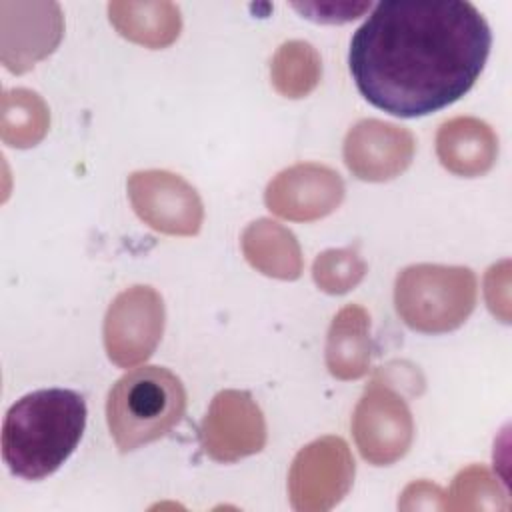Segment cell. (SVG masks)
Wrapping results in <instances>:
<instances>
[{"label": "cell", "mask_w": 512, "mask_h": 512, "mask_svg": "<svg viewBox=\"0 0 512 512\" xmlns=\"http://www.w3.org/2000/svg\"><path fill=\"white\" fill-rule=\"evenodd\" d=\"M342 180L322 166H294L270 182L266 204L292 220H314L332 212L342 200Z\"/></svg>", "instance_id": "9"}, {"label": "cell", "mask_w": 512, "mask_h": 512, "mask_svg": "<svg viewBox=\"0 0 512 512\" xmlns=\"http://www.w3.org/2000/svg\"><path fill=\"white\" fill-rule=\"evenodd\" d=\"M266 428L260 408L246 392H220L204 422L202 442L216 460H236L264 446Z\"/></svg>", "instance_id": "6"}, {"label": "cell", "mask_w": 512, "mask_h": 512, "mask_svg": "<svg viewBox=\"0 0 512 512\" xmlns=\"http://www.w3.org/2000/svg\"><path fill=\"white\" fill-rule=\"evenodd\" d=\"M318 74L320 60L306 42H288L274 56L272 80L276 88L290 98H300L310 92L318 82Z\"/></svg>", "instance_id": "14"}, {"label": "cell", "mask_w": 512, "mask_h": 512, "mask_svg": "<svg viewBox=\"0 0 512 512\" xmlns=\"http://www.w3.org/2000/svg\"><path fill=\"white\" fill-rule=\"evenodd\" d=\"M496 150V136L480 120L456 118L440 128L438 156L456 174L476 176L486 172L494 162Z\"/></svg>", "instance_id": "11"}, {"label": "cell", "mask_w": 512, "mask_h": 512, "mask_svg": "<svg viewBox=\"0 0 512 512\" xmlns=\"http://www.w3.org/2000/svg\"><path fill=\"white\" fill-rule=\"evenodd\" d=\"M86 426V400L68 388L36 390L16 400L2 426V458L14 476L42 480L78 446Z\"/></svg>", "instance_id": "2"}, {"label": "cell", "mask_w": 512, "mask_h": 512, "mask_svg": "<svg viewBox=\"0 0 512 512\" xmlns=\"http://www.w3.org/2000/svg\"><path fill=\"white\" fill-rule=\"evenodd\" d=\"M476 280L468 268L412 266L398 276L396 308L420 332H446L472 312Z\"/></svg>", "instance_id": "4"}, {"label": "cell", "mask_w": 512, "mask_h": 512, "mask_svg": "<svg viewBox=\"0 0 512 512\" xmlns=\"http://www.w3.org/2000/svg\"><path fill=\"white\" fill-rule=\"evenodd\" d=\"M108 14L120 34L152 48L170 44L180 30L178 6L170 2H112Z\"/></svg>", "instance_id": "12"}, {"label": "cell", "mask_w": 512, "mask_h": 512, "mask_svg": "<svg viewBox=\"0 0 512 512\" xmlns=\"http://www.w3.org/2000/svg\"><path fill=\"white\" fill-rule=\"evenodd\" d=\"M488 22L462 0H386L350 40L348 64L376 108L416 118L462 98L490 54Z\"/></svg>", "instance_id": "1"}, {"label": "cell", "mask_w": 512, "mask_h": 512, "mask_svg": "<svg viewBox=\"0 0 512 512\" xmlns=\"http://www.w3.org/2000/svg\"><path fill=\"white\" fill-rule=\"evenodd\" d=\"M162 300L148 286H134L110 306L104 338L110 358L130 366L150 356L162 334Z\"/></svg>", "instance_id": "5"}, {"label": "cell", "mask_w": 512, "mask_h": 512, "mask_svg": "<svg viewBox=\"0 0 512 512\" xmlns=\"http://www.w3.org/2000/svg\"><path fill=\"white\" fill-rule=\"evenodd\" d=\"M354 434L366 460L388 464L400 458L410 444V414L392 392L372 386L356 408Z\"/></svg>", "instance_id": "7"}, {"label": "cell", "mask_w": 512, "mask_h": 512, "mask_svg": "<svg viewBox=\"0 0 512 512\" xmlns=\"http://www.w3.org/2000/svg\"><path fill=\"white\" fill-rule=\"evenodd\" d=\"M244 252L256 268H262L268 254L274 252L284 264L290 266L296 276L300 274V254L294 236L274 222H254L244 234Z\"/></svg>", "instance_id": "15"}, {"label": "cell", "mask_w": 512, "mask_h": 512, "mask_svg": "<svg viewBox=\"0 0 512 512\" xmlns=\"http://www.w3.org/2000/svg\"><path fill=\"white\" fill-rule=\"evenodd\" d=\"M296 10L306 14V18L316 22H346L358 18L368 4H294Z\"/></svg>", "instance_id": "16"}, {"label": "cell", "mask_w": 512, "mask_h": 512, "mask_svg": "<svg viewBox=\"0 0 512 512\" xmlns=\"http://www.w3.org/2000/svg\"><path fill=\"white\" fill-rule=\"evenodd\" d=\"M186 392L176 374L160 366H142L124 374L108 394L106 418L122 452L164 436L180 422Z\"/></svg>", "instance_id": "3"}, {"label": "cell", "mask_w": 512, "mask_h": 512, "mask_svg": "<svg viewBox=\"0 0 512 512\" xmlns=\"http://www.w3.org/2000/svg\"><path fill=\"white\" fill-rule=\"evenodd\" d=\"M368 316L358 306L344 308L332 322L326 362L338 378H358L368 366V342H366Z\"/></svg>", "instance_id": "13"}, {"label": "cell", "mask_w": 512, "mask_h": 512, "mask_svg": "<svg viewBox=\"0 0 512 512\" xmlns=\"http://www.w3.org/2000/svg\"><path fill=\"white\" fill-rule=\"evenodd\" d=\"M130 196L136 212L146 222L162 208L152 228L170 234H194L202 210L196 192L168 172H140L130 178Z\"/></svg>", "instance_id": "8"}, {"label": "cell", "mask_w": 512, "mask_h": 512, "mask_svg": "<svg viewBox=\"0 0 512 512\" xmlns=\"http://www.w3.org/2000/svg\"><path fill=\"white\" fill-rule=\"evenodd\" d=\"M412 150L414 142L406 130L378 120H366L350 130L344 158L358 178L386 180L410 164Z\"/></svg>", "instance_id": "10"}]
</instances>
